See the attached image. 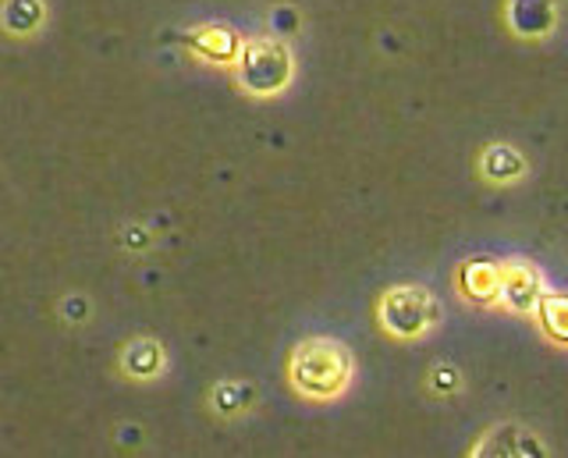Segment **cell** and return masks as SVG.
I'll return each mask as SVG.
<instances>
[{"mask_svg": "<svg viewBox=\"0 0 568 458\" xmlns=\"http://www.w3.org/2000/svg\"><path fill=\"white\" fill-rule=\"evenodd\" d=\"M430 320H434V303H430V295H426L423 288H398V292L387 295L384 324L395 334H402V338H408V334H419Z\"/></svg>", "mask_w": 568, "mask_h": 458, "instance_id": "obj_2", "label": "cell"}, {"mask_svg": "<svg viewBox=\"0 0 568 458\" xmlns=\"http://www.w3.org/2000/svg\"><path fill=\"white\" fill-rule=\"evenodd\" d=\"M292 61L277 43H256L245 50V82L260 93H274L288 82Z\"/></svg>", "mask_w": 568, "mask_h": 458, "instance_id": "obj_3", "label": "cell"}, {"mask_svg": "<svg viewBox=\"0 0 568 458\" xmlns=\"http://www.w3.org/2000/svg\"><path fill=\"white\" fill-rule=\"evenodd\" d=\"M348 380V352L334 342H310L295 352V384L310 395H337Z\"/></svg>", "mask_w": 568, "mask_h": 458, "instance_id": "obj_1", "label": "cell"}, {"mask_svg": "<svg viewBox=\"0 0 568 458\" xmlns=\"http://www.w3.org/2000/svg\"><path fill=\"white\" fill-rule=\"evenodd\" d=\"M544 316H547V327L555 330L558 338H568V298H550Z\"/></svg>", "mask_w": 568, "mask_h": 458, "instance_id": "obj_4", "label": "cell"}]
</instances>
